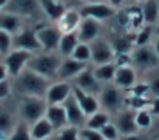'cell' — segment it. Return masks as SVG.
Wrapping results in <instances>:
<instances>
[{"instance_id":"cell-1","label":"cell","mask_w":159,"mask_h":140,"mask_svg":"<svg viewBox=\"0 0 159 140\" xmlns=\"http://www.w3.org/2000/svg\"><path fill=\"white\" fill-rule=\"evenodd\" d=\"M51 85V80L31 71L30 68H25L19 76L14 77L12 88L22 97H43Z\"/></svg>"},{"instance_id":"cell-2","label":"cell","mask_w":159,"mask_h":140,"mask_svg":"<svg viewBox=\"0 0 159 140\" xmlns=\"http://www.w3.org/2000/svg\"><path fill=\"white\" fill-rule=\"evenodd\" d=\"M62 57L59 54H54L51 51H47L45 54H37V55H33L26 65V68H30L31 71L47 77V79H53L57 77V71L60 68V63H62Z\"/></svg>"},{"instance_id":"cell-3","label":"cell","mask_w":159,"mask_h":140,"mask_svg":"<svg viewBox=\"0 0 159 140\" xmlns=\"http://www.w3.org/2000/svg\"><path fill=\"white\" fill-rule=\"evenodd\" d=\"M47 108L48 103L43 97H22L17 108V114L22 122L33 125L42 117H45Z\"/></svg>"},{"instance_id":"cell-4","label":"cell","mask_w":159,"mask_h":140,"mask_svg":"<svg viewBox=\"0 0 159 140\" xmlns=\"http://www.w3.org/2000/svg\"><path fill=\"white\" fill-rule=\"evenodd\" d=\"M131 63L144 71L153 69L159 65V57L155 51L153 45H144V46H138L131 52Z\"/></svg>"},{"instance_id":"cell-5","label":"cell","mask_w":159,"mask_h":140,"mask_svg":"<svg viewBox=\"0 0 159 140\" xmlns=\"http://www.w3.org/2000/svg\"><path fill=\"white\" fill-rule=\"evenodd\" d=\"M5 12L19 15L22 17H36L42 8H40V0H8Z\"/></svg>"},{"instance_id":"cell-6","label":"cell","mask_w":159,"mask_h":140,"mask_svg":"<svg viewBox=\"0 0 159 140\" xmlns=\"http://www.w3.org/2000/svg\"><path fill=\"white\" fill-rule=\"evenodd\" d=\"M101 106L107 112H119L124 106V94L119 86L108 85L101 91Z\"/></svg>"},{"instance_id":"cell-7","label":"cell","mask_w":159,"mask_h":140,"mask_svg":"<svg viewBox=\"0 0 159 140\" xmlns=\"http://www.w3.org/2000/svg\"><path fill=\"white\" fill-rule=\"evenodd\" d=\"M91 49V62L94 65H104V63H111L116 59V52L114 48L110 42H107L105 39H96L90 43Z\"/></svg>"},{"instance_id":"cell-8","label":"cell","mask_w":159,"mask_h":140,"mask_svg":"<svg viewBox=\"0 0 159 140\" xmlns=\"http://www.w3.org/2000/svg\"><path fill=\"white\" fill-rule=\"evenodd\" d=\"M31 57H33V52L25 51V49H12L11 52H8L5 59V66L8 69V74L12 77L19 76L26 68Z\"/></svg>"},{"instance_id":"cell-9","label":"cell","mask_w":159,"mask_h":140,"mask_svg":"<svg viewBox=\"0 0 159 140\" xmlns=\"http://www.w3.org/2000/svg\"><path fill=\"white\" fill-rule=\"evenodd\" d=\"M63 108H65V111H66V119H68V125H71V126H76V128H84L85 125H87V120H88V117H87V114L82 111V108H80V105L77 103V100H76V97L71 94L63 103Z\"/></svg>"},{"instance_id":"cell-10","label":"cell","mask_w":159,"mask_h":140,"mask_svg":"<svg viewBox=\"0 0 159 140\" xmlns=\"http://www.w3.org/2000/svg\"><path fill=\"white\" fill-rule=\"evenodd\" d=\"M12 49H25L30 52L42 49L39 39H37V33L33 29H22L17 34H14L12 36Z\"/></svg>"},{"instance_id":"cell-11","label":"cell","mask_w":159,"mask_h":140,"mask_svg":"<svg viewBox=\"0 0 159 140\" xmlns=\"http://www.w3.org/2000/svg\"><path fill=\"white\" fill-rule=\"evenodd\" d=\"M37 39H39V43L42 49L45 51H54V49H59V43H60V39H62V31L59 29V26H42L39 28L37 31Z\"/></svg>"},{"instance_id":"cell-12","label":"cell","mask_w":159,"mask_h":140,"mask_svg":"<svg viewBox=\"0 0 159 140\" xmlns=\"http://www.w3.org/2000/svg\"><path fill=\"white\" fill-rule=\"evenodd\" d=\"M80 15L84 17H90L94 20H107L110 17L114 15V6H111L110 3L102 2V3H85L80 9Z\"/></svg>"},{"instance_id":"cell-13","label":"cell","mask_w":159,"mask_h":140,"mask_svg":"<svg viewBox=\"0 0 159 140\" xmlns=\"http://www.w3.org/2000/svg\"><path fill=\"white\" fill-rule=\"evenodd\" d=\"M73 82H74V86L76 88L91 94V95H99L101 91H102L101 82L96 79L93 69H88V68H85L76 79H73Z\"/></svg>"},{"instance_id":"cell-14","label":"cell","mask_w":159,"mask_h":140,"mask_svg":"<svg viewBox=\"0 0 159 140\" xmlns=\"http://www.w3.org/2000/svg\"><path fill=\"white\" fill-rule=\"evenodd\" d=\"M117 131L120 136H130L138 133V125H136V111L134 109H120L117 112L116 122H114Z\"/></svg>"},{"instance_id":"cell-15","label":"cell","mask_w":159,"mask_h":140,"mask_svg":"<svg viewBox=\"0 0 159 140\" xmlns=\"http://www.w3.org/2000/svg\"><path fill=\"white\" fill-rule=\"evenodd\" d=\"M85 68H87V63L79 62V60H74L73 57H66V59H63L62 63H60V68H59V71H57V79L62 80V82L73 80V79H76Z\"/></svg>"},{"instance_id":"cell-16","label":"cell","mask_w":159,"mask_h":140,"mask_svg":"<svg viewBox=\"0 0 159 140\" xmlns=\"http://www.w3.org/2000/svg\"><path fill=\"white\" fill-rule=\"evenodd\" d=\"M73 94V86L68 83V82H57V83H51L47 95H45V100L48 105H62L70 95Z\"/></svg>"},{"instance_id":"cell-17","label":"cell","mask_w":159,"mask_h":140,"mask_svg":"<svg viewBox=\"0 0 159 140\" xmlns=\"http://www.w3.org/2000/svg\"><path fill=\"white\" fill-rule=\"evenodd\" d=\"M101 31V23L99 20L90 19V17H84L79 28H77V37L82 43H91L93 40L98 39Z\"/></svg>"},{"instance_id":"cell-18","label":"cell","mask_w":159,"mask_h":140,"mask_svg":"<svg viewBox=\"0 0 159 140\" xmlns=\"http://www.w3.org/2000/svg\"><path fill=\"white\" fill-rule=\"evenodd\" d=\"M17 117L12 109L0 102V139L6 140L17 125Z\"/></svg>"},{"instance_id":"cell-19","label":"cell","mask_w":159,"mask_h":140,"mask_svg":"<svg viewBox=\"0 0 159 140\" xmlns=\"http://www.w3.org/2000/svg\"><path fill=\"white\" fill-rule=\"evenodd\" d=\"M73 95L76 97L77 103L80 105L82 111L87 114V117H90L91 114H94V112L99 111L101 103L96 98V95H91V94L85 93V91H82V90L76 88V86H73Z\"/></svg>"},{"instance_id":"cell-20","label":"cell","mask_w":159,"mask_h":140,"mask_svg":"<svg viewBox=\"0 0 159 140\" xmlns=\"http://www.w3.org/2000/svg\"><path fill=\"white\" fill-rule=\"evenodd\" d=\"M114 85L119 86L120 90H128L136 85V71L130 65L125 66H117L116 74H114Z\"/></svg>"},{"instance_id":"cell-21","label":"cell","mask_w":159,"mask_h":140,"mask_svg":"<svg viewBox=\"0 0 159 140\" xmlns=\"http://www.w3.org/2000/svg\"><path fill=\"white\" fill-rule=\"evenodd\" d=\"M45 117L53 125L54 131H59V129L68 126L66 111H65L63 105H48L47 112H45Z\"/></svg>"},{"instance_id":"cell-22","label":"cell","mask_w":159,"mask_h":140,"mask_svg":"<svg viewBox=\"0 0 159 140\" xmlns=\"http://www.w3.org/2000/svg\"><path fill=\"white\" fill-rule=\"evenodd\" d=\"M80 22H82L80 11H76V9H66V11L63 12V15L57 20V26H59V29L65 34V33L77 31Z\"/></svg>"},{"instance_id":"cell-23","label":"cell","mask_w":159,"mask_h":140,"mask_svg":"<svg viewBox=\"0 0 159 140\" xmlns=\"http://www.w3.org/2000/svg\"><path fill=\"white\" fill-rule=\"evenodd\" d=\"M54 134L53 125L47 120V117H42L36 123L31 125V137L33 140H48Z\"/></svg>"},{"instance_id":"cell-24","label":"cell","mask_w":159,"mask_h":140,"mask_svg":"<svg viewBox=\"0 0 159 140\" xmlns=\"http://www.w3.org/2000/svg\"><path fill=\"white\" fill-rule=\"evenodd\" d=\"M142 20L147 25H155L159 22V0H144L141 8Z\"/></svg>"},{"instance_id":"cell-25","label":"cell","mask_w":159,"mask_h":140,"mask_svg":"<svg viewBox=\"0 0 159 140\" xmlns=\"http://www.w3.org/2000/svg\"><path fill=\"white\" fill-rule=\"evenodd\" d=\"M20 26H22V20L19 15H14V14H9L5 11L0 12V29L14 36L20 31Z\"/></svg>"},{"instance_id":"cell-26","label":"cell","mask_w":159,"mask_h":140,"mask_svg":"<svg viewBox=\"0 0 159 140\" xmlns=\"http://www.w3.org/2000/svg\"><path fill=\"white\" fill-rule=\"evenodd\" d=\"M40 8L42 11L51 19V20H59L63 12L66 11L65 9V5L60 2V0H40Z\"/></svg>"},{"instance_id":"cell-27","label":"cell","mask_w":159,"mask_h":140,"mask_svg":"<svg viewBox=\"0 0 159 140\" xmlns=\"http://www.w3.org/2000/svg\"><path fill=\"white\" fill-rule=\"evenodd\" d=\"M79 43H80V40L77 37V31L65 33V34H62V39H60V43H59V52L65 57H70Z\"/></svg>"},{"instance_id":"cell-28","label":"cell","mask_w":159,"mask_h":140,"mask_svg":"<svg viewBox=\"0 0 159 140\" xmlns=\"http://www.w3.org/2000/svg\"><path fill=\"white\" fill-rule=\"evenodd\" d=\"M116 69H117V65L114 62H111V63H104V65H96V68L93 69V72H94L96 79L101 83H108V82H113L114 80Z\"/></svg>"},{"instance_id":"cell-29","label":"cell","mask_w":159,"mask_h":140,"mask_svg":"<svg viewBox=\"0 0 159 140\" xmlns=\"http://www.w3.org/2000/svg\"><path fill=\"white\" fill-rule=\"evenodd\" d=\"M108 122H110V116H108V112L99 109L98 112H94V114H91V116L88 117L85 126H87V128H91V129H98V131H101V128H104Z\"/></svg>"},{"instance_id":"cell-30","label":"cell","mask_w":159,"mask_h":140,"mask_svg":"<svg viewBox=\"0 0 159 140\" xmlns=\"http://www.w3.org/2000/svg\"><path fill=\"white\" fill-rule=\"evenodd\" d=\"M6 140H33L31 137V128L28 123L19 120V123L16 125L14 131L9 134V137Z\"/></svg>"},{"instance_id":"cell-31","label":"cell","mask_w":159,"mask_h":140,"mask_svg":"<svg viewBox=\"0 0 159 140\" xmlns=\"http://www.w3.org/2000/svg\"><path fill=\"white\" fill-rule=\"evenodd\" d=\"M51 140H80L79 139V128L68 125V126L56 131V134L51 136Z\"/></svg>"},{"instance_id":"cell-32","label":"cell","mask_w":159,"mask_h":140,"mask_svg":"<svg viewBox=\"0 0 159 140\" xmlns=\"http://www.w3.org/2000/svg\"><path fill=\"white\" fill-rule=\"evenodd\" d=\"M73 57L74 60H79V62H84V63H88L91 62V49H90V43H79L76 49L73 51V54L70 55Z\"/></svg>"},{"instance_id":"cell-33","label":"cell","mask_w":159,"mask_h":140,"mask_svg":"<svg viewBox=\"0 0 159 140\" xmlns=\"http://www.w3.org/2000/svg\"><path fill=\"white\" fill-rule=\"evenodd\" d=\"M152 112L147 109H139L136 111V125L139 129H147L152 126Z\"/></svg>"},{"instance_id":"cell-34","label":"cell","mask_w":159,"mask_h":140,"mask_svg":"<svg viewBox=\"0 0 159 140\" xmlns=\"http://www.w3.org/2000/svg\"><path fill=\"white\" fill-rule=\"evenodd\" d=\"M12 51V34L0 29V54H8Z\"/></svg>"},{"instance_id":"cell-35","label":"cell","mask_w":159,"mask_h":140,"mask_svg":"<svg viewBox=\"0 0 159 140\" xmlns=\"http://www.w3.org/2000/svg\"><path fill=\"white\" fill-rule=\"evenodd\" d=\"M79 139L80 140H105L102 137L101 131L91 129V128H87V126L79 129Z\"/></svg>"},{"instance_id":"cell-36","label":"cell","mask_w":159,"mask_h":140,"mask_svg":"<svg viewBox=\"0 0 159 140\" xmlns=\"http://www.w3.org/2000/svg\"><path fill=\"white\" fill-rule=\"evenodd\" d=\"M101 134L105 140H119V137H120L116 125L111 123V122H108L104 128H101Z\"/></svg>"},{"instance_id":"cell-37","label":"cell","mask_w":159,"mask_h":140,"mask_svg":"<svg viewBox=\"0 0 159 140\" xmlns=\"http://www.w3.org/2000/svg\"><path fill=\"white\" fill-rule=\"evenodd\" d=\"M152 36H153V31L150 28V25L144 29H141L138 33V37H136V45L138 46H144V45H150V40H152Z\"/></svg>"},{"instance_id":"cell-38","label":"cell","mask_w":159,"mask_h":140,"mask_svg":"<svg viewBox=\"0 0 159 140\" xmlns=\"http://www.w3.org/2000/svg\"><path fill=\"white\" fill-rule=\"evenodd\" d=\"M9 94H11V83L8 80L0 82V102H3Z\"/></svg>"},{"instance_id":"cell-39","label":"cell","mask_w":159,"mask_h":140,"mask_svg":"<svg viewBox=\"0 0 159 140\" xmlns=\"http://www.w3.org/2000/svg\"><path fill=\"white\" fill-rule=\"evenodd\" d=\"M150 93V86H148V83L145 85V83H141V85H134L133 86V94L136 95V97H144V94Z\"/></svg>"},{"instance_id":"cell-40","label":"cell","mask_w":159,"mask_h":140,"mask_svg":"<svg viewBox=\"0 0 159 140\" xmlns=\"http://www.w3.org/2000/svg\"><path fill=\"white\" fill-rule=\"evenodd\" d=\"M148 86H150V93L153 94L155 97H159V76H153L152 77Z\"/></svg>"},{"instance_id":"cell-41","label":"cell","mask_w":159,"mask_h":140,"mask_svg":"<svg viewBox=\"0 0 159 140\" xmlns=\"http://www.w3.org/2000/svg\"><path fill=\"white\" fill-rule=\"evenodd\" d=\"M150 112L152 114H155V116H159V97H156L152 103H150Z\"/></svg>"},{"instance_id":"cell-42","label":"cell","mask_w":159,"mask_h":140,"mask_svg":"<svg viewBox=\"0 0 159 140\" xmlns=\"http://www.w3.org/2000/svg\"><path fill=\"white\" fill-rule=\"evenodd\" d=\"M120 140H148V139L136 133V134H130V136H120Z\"/></svg>"},{"instance_id":"cell-43","label":"cell","mask_w":159,"mask_h":140,"mask_svg":"<svg viewBox=\"0 0 159 140\" xmlns=\"http://www.w3.org/2000/svg\"><path fill=\"white\" fill-rule=\"evenodd\" d=\"M6 77H8V69H6L5 63H0V82L6 80Z\"/></svg>"},{"instance_id":"cell-44","label":"cell","mask_w":159,"mask_h":140,"mask_svg":"<svg viewBox=\"0 0 159 140\" xmlns=\"http://www.w3.org/2000/svg\"><path fill=\"white\" fill-rule=\"evenodd\" d=\"M111 6H114V8H117V6H120L122 3H124V0H107Z\"/></svg>"},{"instance_id":"cell-45","label":"cell","mask_w":159,"mask_h":140,"mask_svg":"<svg viewBox=\"0 0 159 140\" xmlns=\"http://www.w3.org/2000/svg\"><path fill=\"white\" fill-rule=\"evenodd\" d=\"M153 48H155V51H156V54H158V57H159V36H156V39L153 42Z\"/></svg>"},{"instance_id":"cell-46","label":"cell","mask_w":159,"mask_h":140,"mask_svg":"<svg viewBox=\"0 0 159 140\" xmlns=\"http://www.w3.org/2000/svg\"><path fill=\"white\" fill-rule=\"evenodd\" d=\"M84 3H102V2H107V0H82ZM108 3V2H107Z\"/></svg>"},{"instance_id":"cell-47","label":"cell","mask_w":159,"mask_h":140,"mask_svg":"<svg viewBox=\"0 0 159 140\" xmlns=\"http://www.w3.org/2000/svg\"><path fill=\"white\" fill-rule=\"evenodd\" d=\"M6 3H8V0H0V12L5 9V6H6Z\"/></svg>"},{"instance_id":"cell-48","label":"cell","mask_w":159,"mask_h":140,"mask_svg":"<svg viewBox=\"0 0 159 140\" xmlns=\"http://www.w3.org/2000/svg\"><path fill=\"white\" fill-rule=\"evenodd\" d=\"M155 34H156V36H159V22L156 23V28H155Z\"/></svg>"}]
</instances>
